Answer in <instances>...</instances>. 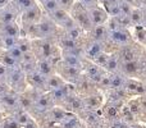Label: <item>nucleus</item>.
I'll return each mask as SVG.
<instances>
[{
    "mask_svg": "<svg viewBox=\"0 0 146 128\" xmlns=\"http://www.w3.org/2000/svg\"><path fill=\"white\" fill-rule=\"evenodd\" d=\"M27 77H28V80H30V82L32 83L33 87H36V88H46V80H48V78L44 77V76L41 74L37 69L33 70V72H31V73H28Z\"/></svg>",
    "mask_w": 146,
    "mask_h": 128,
    "instance_id": "5",
    "label": "nucleus"
},
{
    "mask_svg": "<svg viewBox=\"0 0 146 128\" xmlns=\"http://www.w3.org/2000/svg\"><path fill=\"white\" fill-rule=\"evenodd\" d=\"M58 1V4H59V7L63 9V8H68V7H71V4H72V0H56Z\"/></svg>",
    "mask_w": 146,
    "mask_h": 128,
    "instance_id": "27",
    "label": "nucleus"
},
{
    "mask_svg": "<svg viewBox=\"0 0 146 128\" xmlns=\"http://www.w3.org/2000/svg\"><path fill=\"white\" fill-rule=\"evenodd\" d=\"M63 60H64V63H66V65H68V67L77 68V69H80V68L82 67L80 56L74 55V54L69 53V51H66V54H64V56H63Z\"/></svg>",
    "mask_w": 146,
    "mask_h": 128,
    "instance_id": "11",
    "label": "nucleus"
},
{
    "mask_svg": "<svg viewBox=\"0 0 146 128\" xmlns=\"http://www.w3.org/2000/svg\"><path fill=\"white\" fill-rule=\"evenodd\" d=\"M124 85V78L123 76H114L113 78H110V86L114 88H119L123 87Z\"/></svg>",
    "mask_w": 146,
    "mask_h": 128,
    "instance_id": "23",
    "label": "nucleus"
},
{
    "mask_svg": "<svg viewBox=\"0 0 146 128\" xmlns=\"http://www.w3.org/2000/svg\"><path fill=\"white\" fill-rule=\"evenodd\" d=\"M42 7H44V9H45L48 13H50V14L60 8L56 0H45V1L42 3Z\"/></svg>",
    "mask_w": 146,
    "mask_h": 128,
    "instance_id": "19",
    "label": "nucleus"
},
{
    "mask_svg": "<svg viewBox=\"0 0 146 128\" xmlns=\"http://www.w3.org/2000/svg\"><path fill=\"white\" fill-rule=\"evenodd\" d=\"M62 86H64V82L63 80H62L60 77H58V76H50V77H48V80H46V90H55V88H59L62 87Z\"/></svg>",
    "mask_w": 146,
    "mask_h": 128,
    "instance_id": "12",
    "label": "nucleus"
},
{
    "mask_svg": "<svg viewBox=\"0 0 146 128\" xmlns=\"http://www.w3.org/2000/svg\"><path fill=\"white\" fill-rule=\"evenodd\" d=\"M109 37H110L115 44H121V45L127 44L129 40V35L124 30H122V28L111 30L110 32H109Z\"/></svg>",
    "mask_w": 146,
    "mask_h": 128,
    "instance_id": "6",
    "label": "nucleus"
},
{
    "mask_svg": "<svg viewBox=\"0 0 146 128\" xmlns=\"http://www.w3.org/2000/svg\"><path fill=\"white\" fill-rule=\"evenodd\" d=\"M67 36H68L69 38H72V40H76V41H77L78 38H80V36H81V30H80V27L76 25L74 27H72V28H69V30H67Z\"/></svg>",
    "mask_w": 146,
    "mask_h": 128,
    "instance_id": "22",
    "label": "nucleus"
},
{
    "mask_svg": "<svg viewBox=\"0 0 146 128\" xmlns=\"http://www.w3.org/2000/svg\"><path fill=\"white\" fill-rule=\"evenodd\" d=\"M15 19V13L12 12L10 9L1 10L0 13V22L1 25H8V23H13Z\"/></svg>",
    "mask_w": 146,
    "mask_h": 128,
    "instance_id": "14",
    "label": "nucleus"
},
{
    "mask_svg": "<svg viewBox=\"0 0 146 128\" xmlns=\"http://www.w3.org/2000/svg\"><path fill=\"white\" fill-rule=\"evenodd\" d=\"M1 104L3 106H5L8 109H15L18 106V104H19V99L15 95H13V94L7 92L5 95L1 96Z\"/></svg>",
    "mask_w": 146,
    "mask_h": 128,
    "instance_id": "10",
    "label": "nucleus"
},
{
    "mask_svg": "<svg viewBox=\"0 0 146 128\" xmlns=\"http://www.w3.org/2000/svg\"><path fill=\"white\" fill-rule=\"evenodd\" d=\"M94 36H95V40L96 41H103L106 36H109V33H108V31H106V28L101 25V26H96V27H95Z\"/></svg>",
    "mask_w": 146,
    "mask_h": 128,
    "instance_id": "17",
    "label": "nucleus"
},
{
    "mask_svg": "<svg viewBox=\"0 0 146 128\" xmlns=\"http://www.w3.org/2000/svg\"><path fill=\"white\" fill-rule=\"evenodd\" d=\"M37 1H40V3H41V4H42V3H44V1H45V0H37Z\"/></svg>",
    "mask_w": 146,
    "mask_h": 128,
    "instance_id": "29",
    "label": "nucleus"
},
{
    "mask_svg": "<svg viewBox=\"0 0 146 128\" xmlns=\"http://www.w3.org/2000/svg\"><path fill=\"white\" fill-rule=\"evenodd\" d=\"M62 46H63V49L66 51H71V50H74V49L78 48V46H77V41L69 38L68 36H66V37L62 40Z\"/></svg>",
    "mask_w": 146,
    "mask_h": 128,
    "instance_id": "18",
    "label": "nucleus"
},
{
    "mask_svg": "<svg viewBox=\"0 0 146 128\" xmlns=\"http://www.w3.org/2000/svg\"><path fill=\"white\" fill-rule=\"evenodd\" d=\"M7 81H8V85L13 88H17L21 83L25 82V72L21 68V65L14 67V68H9Z\"/></svg>",
    "mask_w": 146,
    "mask_h": 128,
    "instance_id": "2",
    "label": "nucleus"
},
{
    "mask_svg": "<svg viewBox=\"0 0 146 128\" xmlns=\"http://www.w3.org/2000/svg\"><path fill=\"white\" fill-rule=\"evenodd\" d=\"M18 46H19V49L23 51L25 54H27L28 51L31 50V48H30V42L27 41V38H21V40H18V44H17Z\"/></svg>",
    "mask_w": 146,
    "mask_h": 128,
    "instance_id": "24",
    "label": "nucleus"
},
{
    "mask_svg": "<svg viewBox=\"0 0 146 128\" xmlns=\"http://www.w3.org/2000/svg\"><path fill=\"white\" fill-rule=\"evenodd\" d=\"M87 13H88V17H90L91 25H94L95 27H96V26H101L106 21V18H108L106 13L104 12L103 9H100V8H96V7L88 9Z\"/></svg>",
    "mask_w": 146,
    "mask_h": 128,
    "instance_id": "4",
    "label": "nucleus"
},
{
    "mask_svg": "<svg viewBox=\"0 0 146 128\" xmlns=\"http://www.w3.org/2000/svg\"><path fill=\"white\" fill-rule=\"evenodd\" d=\"M0 36H10V37L18 38V36H19V27L14 22L8 23V25H3L1 31H0Z\"/></svg>",
    "mask_w": 146,
    "mask_h": 128,
    "instance_id": "9",
    "label": "nucleus"
},
{
    "mask_svg": "<svg viewBox=\"0 0 146 128\" xmlns=\"http://www.w3.org/2000/svg\"><path fill=\"white\" fill-rule=\"evenodd\" d=\"M36 69L44 76V77H50L53 76V72H54V68H53V64L50 63L49 59H40L37 62V68Z\"/></svg>",
    "mask_w": 146,
    "mask_h": 128,
    "instance_id": "8",
    "label": "nucleus"
},
{
    "mask_svg": "<svg viewBox=\"0 0 146 128\" xmlns=\"http://www.w3.org/2000/svg\"><path fill=\"white\" fill-rule=\"evenodd\" d=\"M101 53H103V48H101V42H100V41H96L95 40L87 48V54L91 56V58H94V59H95L96 56H98L99 54H101Z\"/></svg>",
    "mask_w": 146,
    "mask_h": 128,
    "instance_id": "15",
    "label": "nucleus"
},
{
    "mask_svg": "<svg viewBox=\"0 0 146 128\" xmlns=\"http://www.w3.org/2000/svg\"><path fill=\"white\" fill-rule=\"evenodd\" d=\"M104 1H105V4H115L119 0H104Z\"/></svg>",
    "mask_w": 146,
    "mask_h": 128,
    "instance_id": "28",
    "label": "nucleus"
},
{
    "mask_svg": "<svg viewBox=\"0 0 146 128\" xmlns=\"http://www.w3.org/2000/svg\"><path fill=\"white\" fill-rule=\"evenodd\" d=\"M0 108H1V105H0Z\"/></svg>",
    "mask_w": 146,
    "mask_h": 128,
    "instance_id": "31",
    "label": "nucleus"
},
{
    "mask_svg": "<svg viewBox=\"0 0 146 128\" xmlns=\"http://www.w3.org/2000/svg\"><path fill=\"white\" fill-rule=\"evenodd\" d=\"M124 69L127 70V72H129V73H133V72H136L137 70V64H136V62H127L126 63V68Z\"/></svg>",
    "mask_w": 146,
    "mask_h": 128,
    "instance_id": "25",
    "label": "nucleus"
},
{
    "mask_svg": "<svg viewBox=\"0 0 146 128\" xmlns=\"http://www.w3.org/2000/svg\"><path fill=\"white\" fill-rule=\"evenodd\" d=\"M0 13H1V9H0Z\"/></svg>",
    "mask_w": 146,
    "mask_h": 128,
    "instance_id": "30",
    "label": "nucleus"
},
{
    "mask_svg": "<svg viewBox=\"0 0 146 128\" xmlns=\"http://www.w3.org/2000/svg\"><path fill=\"white\" fill-rule=\"evenodd\" d=\"M80 3L87 9H91V8H95L96 0H80Z\"/></svg>",
    "mask_w": 146,
    "mask_h": 128,
    "instance_id": "26",
    "label": "nucleus"
},
{
    "mask_svg": "<svg viewBox=\"0 0 146 128\" xmlns=\"http://www.w3.org/2000/svg\"><path fill=\"white\" fill-rule=\"evenodd\" d=\"M50 96L49 95H40L33 101V108L40 113H45L50 109Z\"/></svg>",
    "mask_w": 146,
    "mask_h": 128,
    "instance_id": "7",
    "label": "nucleus"
},
{
    "mask_svg": "<svg viewBox=\"0 0 146 128\" xmlns=\"http://www.w3.org/2000/svg\"><path fill=\"white\" fill-rule=\"evenodd\" d=\"M55 25L51 19H48V18H42L40 22H37V25L35 26L36 30V36L41 38H46L49 36H51L54 32H55Z\"/></svg>",
    "mask_w": 146,
    "mask_h": 128,
    "instance_id": "1",
    "label": "nucleus"
},
{
    "mask_svg": "<svg viewBox=\"0 0 146 128\" xmlns=\"http://www.w3.org/2000/svg\"><path fill=\"white\" fill-rule=\"evenodd\" d=\"M105 67H106V69H108L109 72H111V73L115 72V70L118 69V67H119L118 58H117V56H114V55L109 56V59H108V62H106Z\"/></svg>",
    "mask_w": 146,
    "mask_h": 128,
    "instance_id": "20",
    "label": "nucleus"
},
{
    "mask_svg": "<svg viewBox=\"0 0 146 128\" xmlns=\"http://www.w3.org/2000/svg\"><path fill=\"white\" fill-rule=\"evenodd\" d=\"M0 41H1L3 48L7 49V50H10L18 44V38L10 37V36H0Z\"/></svg>",
    "mask_w": 146,
    "mask_h": 128,
    "instance_id": "16",
    "label": "nucleus"
},
{
    "mask_svg": "<svg viewBox=\"0 0 146 128\" xmlns=\"http://www.w3.org/2000/svg\"><path fill=\"white\" fill-rule=\"evenodd\" d=\"M33 4H35L33 0H15V7H17L18 9H21L22 12H25L26 9L32 7Z\"/></svg>",
    "mask_w": 146,
    "mask_h": 128,
    "instance_id": "21",
    "label": "nucleus"
},
{
    "mask_svg": "<svg viewBox=\"0 0 146 128\" xmlns=\"http://www.w3.org/2000/svg\"><path fill=\"white\" fill-rule=\"evenodd\" d=\"M40 9L37 8V5L33 4L32 7H30L28 9H26L23 12V15H22V21L25 25L27 26H31V25H35L38 19H40Z\"/></svg>",
    "mask_w": 146,
    "mask_h": 128,
    "instance_id": "3",
    "label": "nucleus"
},
{
    "mask_svg": "<svg viewBox=\"0 0 146 128\" xmlns=\"http://www.w3.org/2000/svg\"><path fill=\"white\" fill-rule=\"evenodd\" d=\"M7 53L9 54V55L12 56L15 62H17L18 65H21V63L23 62V58H25V53H23V51L19 49V46L15 45L14 48H12L10 50H7Z\"/></svg>",
    "mask_w": 146,
    "mask_h": 128,
    "instance_id": "13",
    "label": "nucleus"
}]
</instances>
